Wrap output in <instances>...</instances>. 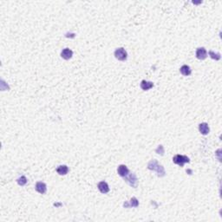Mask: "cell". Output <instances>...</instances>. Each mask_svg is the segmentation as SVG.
<instances>
[{"label": "cell", "mask_w": 222, "mask_h": 222, "mask_svg": "<svg viewBox=\"0 0 222 222\" xmlns=\"http://www.w3.org/2000/svg\"><path fill=\"white\" fill-rule=\"evenodd\" d=\"M148 168L150 170H153V171H156L158 175L159 176H163L165 174V170L163 168V166H161L158 164V162L154 160L151 161L149 163H148Z\"/></svg>", "instance_id": "cell-1"}, {"label": "cell", "mask_w": 222, "mask_h": 222, "mask_svg": "<svg viewBox=\"0 0 222 222\" xmlns=\"http://www.w3.org/2000/svg\"><path fill=\"white\" fill-rule=\"evenodd\" d=\"M173 162L179 165L180 166H183L184 164L186 162H189V158L185 155H181V154H176L174 158H173Z\"/></svg>", "instance_id": "cell-2"}, {"label": "cell", "mask_w": 222, "mask_h": 222, "mask_svg": "<svg viewBox=\"0 0 222 222\" xmlns=\"http://www.w3.org/2000/svg\"><path fill=\"white\" fill-rule=\"evenodd\" d=\"M127 52L123 48H118L115 51V56L120 61H125L127 59Z\"/></svg>", "instance_id": "cell-3"}, {"label": "cell", "mask_w": 222, "mask_h": 222, "mask_svg": "<svg viewBox=\"0 0 222 222\" xmlns=\"http://www.w3.org/2000/svg\"><path fill=\"white\" fill-rule=\"evenodd\" d=\"M124 179H125V181H126L131 186H133V187H135L136 185H137V178H136V176H135L134 174H131L130 175L128 174L127 176L124 177Z\"/></svg>", "instance_id": "cell-4"}, {"label": "cell", "mask_w": 222, "mask_h": 222, "mask_svg": "<svg viewBox=\"0 0 222 222\" xmlns=\"http://www.w3.org/2000/svg\"><path fill=\"white\" fill-rule=\"evenodd\" d=\"M98 189L102 194H107L110 192V187L109 185L105 182V181H101L98 183Z\"/></svg>", "instance_id": "cell-5"}, {"label": "cell", "mask_w": 222, "mask_h": 222, "mask_svg": "<svg viewBox=\"0 0 222 222\" xmlns=\"http://www.w3.org/2000/svg\"><path fill=\"white\" fill-rule=\"evenodd\" d=\"M117 172H118V174L122 177H125L129 174V168L125 165H120L118 166V169H117Z\"/></svg>", "instance_id": "cell-6"}, {"label": "cell", "mask_w": 222, "mask_h": 222, "mask_svg": "<svg viewBox=\"0 0 222 222\" xmlns=\"http://www.w3.org/2000/svg\"><path fill=\"white\" fill-rule=\"evenodd\" d=\"M207 56L206 51L205 50V48H199L196 51V57L200 60H204Z\"/></svg>", "instance_id": "cell-7"}, {"label": "cell", "mask_w": 222, "mask_h": 222, "mask_svg": "<svg viewBox=\"0 0 222 222\" xmlns=\"http://www.w3.org/2000/svg\"><path fill=\"white\" fill-rule=\"evenodd\" d=\"M36 190L39 194H45L46 193V190H47V186L45 185V183L43 182H41V181H38L36 184Z\"/></svg>", "instance_id": "cell-8"}, {"label": "cell", "mask_w": 222, "mask_h": 222, "mask_svg": "<svg viewBox=\"0 0 222 222\" xmlns=\"http://www.w3.org/2000/svg\"><path fill=\"white\" fill-rule=\"evenodd\" d=\"M72 56H73V51H71V50H70V49H64L62 52H61V56L63 58V59H65V60H69V59H70L71 57H72Z\"/></svg>", "instance_id": "cell-9"}, {"label": "cell", "mask_w": 222, "mask_h": 222, "mask_svg": "<svg viewBox=\"0 0 222 222\" xmlns=\"http://www.w3.org/2000/svg\"><path fill=\"white\" fill-rule=\"evenodd\" d=\"M153 87H154V83H153L152 82H148V81L143 80V81H142V83H141V88H142L143 90H150L151 88H153Z\"/></svg>", "instance_id": "cell-10"}, {"label": "cell", "mask_w": 222, "mask_h": 222, "mask_svg": "<svg viewBox=\"0 0 222 222\" xmlns=\"http://www.w3.org/2000/svg\"><path fill=\"white\" fill-rule=\"evenodd\" d=\"M56 172H57V174H60V175H65V174H68L69 168H68V166H66V165H61V166H59L57 167Z\"/></svg>", "instance_id": "cell-11"}, {"label": "cell", "mask_w": 222, "mask_h": 222, "mask_svg": "<svg viewBox=\"0 0 222 222\" xmlns=\"http://www.w3.org/2000/svg\"><path fill=\"white\" fill-rule=\"evenodd\" d=\"M199 130L202 134H207L209 133V127H208L207 123H206V122L201 123L199 126Z\"/></svg>", "instance_id": "cell-12"}, {"label": "cell", "mask_w": 222, "mask_h": 222, "mask_svg": "<svg viewBox=\"0 0 222 222\" xmlns=\"http://www.w3.org/2000/svg\"><path fill=\"white\" fill-rule=\"evenodd\" d=\"M180 71H181V73L183 75H189L191 74V69H190V67L189 66H187V65H183L181 68V70H180Z\"/></svg>", "instance_id": "cell-13"}, {"label": "cell", "mask_w": 222, "mask_h": 222, "mask_svg": "<svg viewBox=\"0 0 222 222\" xmlns=\"http://www.w3.org/2000/svg\"><path fill=\"white\" fill-rule=\"evenodd\" d=\"M138 205H139V201H138V200H137L136 198H134H134H132V199L130 200V204L127 206V207H129V206L137 207V206H138Z\"/></svg>", "instance_id": "cell-14"}, {"label": "cell", "mask_w": 222, "mask_h": 222, "mask_svg": "<svg viewBox=\"0 0 222 222\" xmlns=\"http://www.w3.org/2000/svg\"><path fill=\"white\" fill-rule=\"evenodd\" d=\"M17 181H18V185L24 186L26 183H27V179H26V177H25V176H23H23L19 177Z\"/></svg>", "instance_id": "cell-15"}, {"label": "cell", "mask_w": 222, "mask_h": 222, "mask_svg": "<svg viewBox=\"0 0 222 222\" xmlns=\"http://www.w3.org/2000/svg\"><path fill=\"white\" fill-rule=\"evenodd\" d=\"M209 54L211 55V57H212V58H213V59H215V60L221 59V55H220V53H213V51H210Z\"/></svg>", "instance_id": "cell-16"}]
</instances>
